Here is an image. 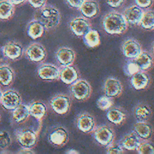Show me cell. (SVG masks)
<instances>
[{
	"mask_svg": "<svg viewBox=\"0 0 154 154\" xmlns=\"http://www.w3.org/2000/svg\"><path fill=\"white\" fill-rule=\"evenodd\" d=\"M14 5H18L24 4L27 0H9Z\"/></svg>",
	"mask_w": 154,
	"mask_h": 154,
	"instance_id": "7bdbcfd3",
	"label": "cell"
},
{
	"mask_svg": "<svg viewBox=\"0 0 154 154\" xmlns=\"http://www.w3.org/2000/svg\"><path fill=\"white\" fill-rule=\"evenodd\" d=\"M29 4L34 8L39 9L45 5L47 0H27Z\"/></svg>",
	"mask_w": 154,
	"mask_h": 154,
	"instance_id": "f35d334b",
	"label": "cell"
},
{
	"mask_svg": "<svg viewBox=\"0 0 154 154\" xmlns=\"http://www.w3.org/2000/svg\"><path fill=\"white\" fill-rule=\"evenodd\" d=\"M30 116L37 120L42 119L46 114L47 106L41 100H35L28 105Z\"/></svg>",
	"mask_w": 154,
	"mask_h": 154,
	"instance_id": "f1b7e54d",
	"label": "cell"
},
{
	"mask_svg": "<svg viewBox=\"0 0 154 154\" xmlns=\"http://www.w3.org/2000/svg\"><path fill=\"white\" fill-rule=\"evenodd\" d=\"M15 11L14 5L9 0L0 1V20H7L13 16Z\"/></svg>",
	"mask_w": 154,
	"mask_h": 154,
	"instance_id": "f546056e",
	"label": "cell"
},
{
	"mask_svg": "<svg viewBox=\"0 0 154 154\" xmlns=\"http://www.w3.org/2000/svg\"><path fill=\"white\" fill-rule=\"evenodd\" d=\"M79 78L80 74L78 70L72 65L63 66L60 69V79L66 84H71Z\"/></svg>",
	"mask_w": 154,
	"mask_h": 154,
	"instance_id": "d6986e66",
	"label": "cell"
},
{
	"mask_svg": "<svg viewBox=\"0 0 154 154\" xmlns=\"http://www.w3.org/2000/svg\"><path fill=\"white\" fill-rule=\"evenodd\" d=\"M51 109L60 115L66 114L70 110L72 100L66 94H57L54 96L49 102Z\"/></svg>",
	"mask_w": 154,
	"mask_h": 154,
	"instance_id": "52a82bcc",
	"label": "cell"
},
{
	"mask_svg": "<svg viewBox=\"0 0 154 154\" xmlns=\"http://www.w3.org/2000/svg\"><path fill=\"white\" fill-rule=\"evenodd\" d=\"M144 10L137 5H132L126 7L123 14L128 24L138 25L143 17Z\"/></svg>",
	"mask_w": 154,
	"mask_h": 154,
	"instance_id": "e0dca14e",
	"label": "cell"
},
{
	"mask_svg": "<svg viewBox=\"0 0 154 154\" xmlns=\"http://www.w3.org/2000/svg\"><path fill=\"white\" fill-rule=\"evenodd\" d=\"M140 154L154 153V146L149 140H141L140 145L136 150Z\"/></svg>",
	"mask_w": 154,
	"mask_h": 154,
	"instance_id": "e575fe53",
	"label": "cell"
},
{
	"mask_svg": "<svg viewBox=\"0 0 154 154\" xmlns=\"http://www.w3.org/2000/svg\"><path fill=\"white\" fill-rule=\"evenodd\" d=\"M141 140L134 131L125 134L120 141V144L124 149L135 150L140 145Z\"/></svg>",
	"mask_w": 154,
	"mask_h": 154,
	"instance_id": "7402d4cb",
	"label": "cell"
},
{
	"mask_svg": "<svg viewBox=\"0 0 154 154\" xmlns=\"http://www.w3.org/2000/svg\"><path fill=\"white\" fill-rule=\"evenodd\" d=\"M106 152L109 154L112 153H123L124 149L120 143H114V142L106 147Z\"/></svg>",
	"mask_w": 154,
	"mask_h": 154,
	"instance_id": "8d00e7d4",
	"label": "cell"
},
{
	"mask_svg": "<svg viewBox=\"0 0 154 154\" xmlns=\"http://www.w3.org/2000/svg\"><path fill=\"white\" fill-rule=\"evenodd\" d=\"M69 89L73 98L79 102L88 99L92 92V88L89 82L80 78L71 84Z\"/></svg>",
	"mask_w": 154,
	"mask_h": 154,
	"instance_id": "3957f363",
	"label": "cell"
},
{
	"mask_svg": "<svg viewBox=\"0 0 154 154\" xmlns=\"http://www.w3.org/2000/svg\"><path fill=\"white\" fill-rule=\"evenodd\" d=\"M96 105L97 108L102 111H107L113 106L114 100L112 97L106 95L101 96L96 100Z\"/></svg>",
	"mask_w": 154,
	"mask_h": 154,
	"instance_id": "d6a6232c",
	"label": "cell"
},
{
	"mask_svg": "<svg viewBox=\"0 0 154 154\" xmlns=\"http://www.w3.org/2000/svg\"><path fill=\"white\" fill-rule=\"evenodd\" d=\"M60 69L55 64L45 63L37 69L38 77L44 81H55L60 79Z\"/></svg>",
	"mask_w": 154,
	"mask_h": 154,
	"instance_id": "4fadbf2b",
	"label": "cell"
},
{
	"mask_svg": "<svg viewBox=\"0 0 154 154\" xmlns=\"http://www.w3.org/2000/svg\"><path fill=\"white\" fill-rule=\"evenodd\" d=\"M7 60L5 58L4 52H3V50H2V47H1L0 48V63H2V62H6Z\"/></svg>",
	"mask_w": 154,
	"mask_h": 154,
	"instance_id": "ee69618b",
	"label": "cell"
},
{
	"mask_svg": "<svg viewBox=\"0 0 154 154\" xmlns=\"http://www.w3.org/2000/svg\"><path fill=\"white\" fill-rule=\"evenodd\" d=\"M12 143L10 134L6 131L0 132V149H5L8 148Z\"/></svg>",
	"mask_w": 154,
	"mask_h": 154,
	"instance_id": "d590c367",
	"label": "cell"
},
{
	"mask_svg": "<svg viewBox=\"0 0 154 154\" xmlns=\"http://www.w3.org/2000/svg\"><path fill=\"white\" fill-rule=\"evenodd\" d=\"M85 0H66L67 5L75 9H79L82 4Z\"/></svg>",
	"mask_w": 154,
	"mask_h": 154,
	"instance_id": "ab89813d",
	"label": "cell"
},
{
	"mask_svg": "<svg viewBox=\"0 0 154 154\" xmlns=\"http://www.w3.org/2000/svg\"><path fill=\"white\" fill-rule=\"evenodd\" d=\"M122 51L125 57L129 59H135L143 50L138 40L134 38H128L123 42Z\"/></svg>",
	"mask_w": 154,
	"mask_h": 154,
	"instance_id": "5bb4252c",
	"label": "cell"
},
{
	"mask_svg": "<svg viewBox=\"0 0 154 154\" xmlns=\"http://www.w3.org/2000/svg\"><path fill=\"white\" fill-rule=\"evenodd\" d=\"M140 70L146 71L150 69L154 64L153 55L146 51H142L141 53L134 59Z\"/></svg>",
	"mask_w": 154,
	"mask_h": 154,
	"instance_id": "cb8c5ba5",
	"label": "cell"
},
{
	"mask_svg": "<svg viewBox=\"0 0 154 154\" xmlns=\"http://www.w3.org/2000/svg\"><path fill=\"white\" fill-rule=\"evenodd\" d=\"M145 29H154V10H147L144 11L139 25Z\"/></svg>",
	"mask_w": 154,
	"mask_h": 154,
	"instance_id": "1f68e13d",
	"label": "cell"
},
{
	"mask_svg": "<svg viewBox=\"0 0 154 154\" xmlns=\"http://www.w3.org/2000/svg\"><path fill=\"white\" fill-rule=\"evenodd\" d=\"M75 122L77 128L85 134L93 132L96 128V122L94 117L87 112L79 114L77 116Z\"/></svg>",
	"mask_w": 154,
	"mask_h": 154,
	"instance_id": "30bf717a",
	"label": "cell"
},
{
	"mask_svg": "<svg viewBox=\"0 0 154 154\" xmlns=\"http://www.w3.org/2000/svg\"><path fill=\"white\" fill-rule=\"evenodd\" d=\"M130 82L135 90H143L147 88L150 85V78L146 71L140 70L131 76Z\"/></svg>",
	"mask_w": 154,
	"mask_h": 154,
	"instance_id": "ac0fdd59",
	"label": "cell"
},
{
	"mask_svg": "<svg viewBox=\"0 0 154 154\" xmlns=\"http://www.w3.org/2000/svg\"><path fill=\"white\" fill-rule=\"evenodd\" d=\"M123 90V86L121 81L117 78L110 76L107 78L103 84V91L105 95L111 97L120 96Z\"/></svg>",
	"mask_w": 154,
	"mask_h": 154,
	"instance_id": "9a60e30c",
	"label": "cell"
},
{
	"mask_svg": "<svg viewBox=\"0 0 154 154\" xmlns=\"http://www.w3.org/2000/svg\"><path fill=\"white\" fill-rule=\"evenodd\" d=\"M133 131L141 140H149L153 134V128L147 121H137L133 127Z\"/></svg>",
	"mask_w": 154,
	"mask_h": 154,
	"instance_id": "44dd1931",
	"label": "cell"
},
{
	"mask_svg": "<svg viewBox=\"0 0 154 154\" xmlns=\"http://www.w3.org/2000/svg\"><path fill=\"white\" fill-rule=\"evenodd\" d=\"M1 114H0V121H1Z\"/></svg>",
	"mask_w": 154,
	"mask_h": 154,
	"instance_id": "c3c4849f",
	"label": "cell"
},
{
	"mask_svg": "<svg viewBox=\"0 0 154 154\" xmlns=\"http://www.w3.org/2000/svg\"><path fill=\"white\" fill-rule=\"evenodd\" d=\"M66 153H73V154H74V153H78L79 152L78 151L74 150V149H69L68 151L66 152Z\"/></svg>",
	"mask_w": 154,
	"mask_h": 154,
	"instance_id": "f6af8a7d",
	"label": "cell"
},
{
	"mask_svg": "<svg viewBox=\"0 0 154 154\" xmlns=\"http://www.w3.org/2000/svg\"><path fill=\"white\" fill-rule=\"evenodd\" d=\"M106 116L109 122L116 125L123 124L126 119L125 111L120 107H111L107 110Z\"/></svg>",
	"mask_w": 154,
	"mask_h": 154,
	"instance_id": "603a6c76",
	"label": "cell"
},
{
	"mask_svg": "<svg viewBox=\"0 0 154 154\" xmlns=\"http://www.w3.org/2000/svg\"><path fill=\"white\" fill-rule=\"evenodd\" d=\"M30 116L28 105L20 103L13 110L12 120L16 124H22L26 122Z\"/></svg>",
	"mask_w": 154,
	"mask_h": 154,
	"instance_id": "4316f807",
	"label": "cell"
},
{
	"mask_svg": "<svg viewBox=\"0 0 154 154\" xmlns=\"http://www.w3.org/2000/svg\"><path fill=\"white\" fill-rule=\"evenodd\" d=\"M47 140L54 147H63L69 140V131L61 125L55 126L49 130L47 134Z\"/></svg>",
	"mask_w": 154,
	"mask_h": 154,
	"instance_id": "277c9868",
	"label": "cell"
},
{
	"mask_svg": "<svg viewBox=\"0 0 154 154\" xmlns=\"http://www.w3.org/2000/svg\"><path fill=\"white\" fill-rule=\"evenodd\" d=\"M106 4L112 8H119L122 6L125 0H105Z\"/></svg>",
	"mask_w": 154,
	"mask_h": 154,
	"instance_id": "60d3db41",
	"label": "cell"
},
{
	"mask_svg": "<svg viewBox=\"0 0 154 154\" xmlns=\"http://www.w3.org/2000/svg\"><path fill=\"white\" fill-rule=\"evenodd\" d=\"M57 61L63 66L73 65L76 58L75 51L68 46L59 48L55 52Z\"/></svg>",
	"mask_w": 154,
	"mask_h": 154,
	"instance_id": "2e32d148",
	"label": "cell"
},
{
	"mask_svg": "<svg viewBox=\"0 0 154 154\" xmlns=\"http://www.w3.org/2000/svg\"><path fill=\"white\" fill-rule=\"evenodd\" d=\"M0 103L4 109L13 111L22 103L21 96L15 90H7L2 92Z\"/></svg>",
	"mask_w": 154,
	"mask_h": 154,
	"instance_id": "9c48e42d",
	"label": "cell"
},
{
	"mask_svg": "<svg viewBox=\"0 0 154 154\" xmlns=\"http://www.w3.org/2000/svg\"><path fill=\"white\" fill-rule=\"evenodd\" d=\"M135 5L142 8H149L151 7L153 3L154 0H134Z\"/></svg>",
	"mask_w": 154,
	"mask_h": 154,
	"instance_id": "74e56055",
	"label": "cell"
},
{
	"mask_svg": "<svg viewBox=\"0 0 154 154\" xmlns=\"http://www.w3.org/2000/svg\"><path fill=\"white\" fill-rule=\"evenodd\" d=\"M2 50L7 61L18 60L23 56L24 52L22 45L16 41L7 42L2 46Z\"/></svg>",
	"mask_w": 154,
	"mask_h": 154,
	"instance_id": "7c38bea8",
	"label": "cell"
},
{
	"mask_svg": "<svg viewBox=\"0 0 154 154\" xmlns=\"http://www.w3.org/2000/svg\"><path fill=\"white\" fill-rule=\"evenodd\" d=\"M152 52H153V54H154V42H153V45H152Z\"/></svg>",
	"mask_w": 154,
	"mask_h": 154,
	"instance_id": "7dc6e473",
	"label": "cell"
},
{
	"mask_svg": "<svg viewBox=\"0 0 154 154\" xmlns=\"http://www.w3.org/2000/svg\"><path fill=\"white\" fill-rule=\"evenodd\" d=\"M79 10L84 17L91 19L99 14L100 6L97 1L95 0H85Z\"/></svg>",
	"mask_w": 154,
	"mask_h": 154,
	"instance_id": "ffe728a7",
	"label": "cell"
},
{
	"mask_svg": "<svg viewBox=\"0 0 154 154\" xmlns=\"http://www.w3.org/2000/svg\"><path fill=\"white\" fill-rule=\"evenodd\" d=\"M19 153H26V154H30V153H35L34 150H32L31 148H24L22 147V149L18 152Z\"/></svg>",
	"mask_w": 154,
	"mask_h": 154,
	"instance_id": "b9f144b4",
	"label": "cell"
},
{
	"mask_svg": "<svg viewBox=\"0 0 154 154\" xmlns=\"http://www.w3.org/2000/svg\"><path fill=\"white\" fill-rule=\"evenodd\" d=\"M61 18L59 10L55 6L48 4L38 9L34 15V19L39 20L47 31L57 28L60 23Z\"/></svg>",
	"mask_w": 154,
	"mask_h": 154,
	"instance_id": "6da1fadb",
	"label": "cell"
},
{
	"mask_svg": "<svg viewBox=\"0 0 154 154\" xmlns=\"http://www.w3.org/2000/svg\"><path fill=\"white\" fill-rule=\"evenodd\" d=\"M69 28L75 35L83 36L91 29V24L87 18L78 16L70 21Z\"/></svg>",
	"mask_w": 154,
	"mask_h": 154,
	"instance_id": "8fae6325",
	"label": "cell"
},
{
	"mask_svg": "<svg viewBox=\"0 0 154 154\" xmlns=\"http://www.w3.org/2000/svg\"><path fill=\"white\" fill-rule=\"evenodd\" d=\"M93 133L94 140L103 147H106L114 142L115 132L111 126L107 125L96 126Z\"/></svg>",
	"mask_w": 154,
	"mask_h": 154,
	"instance_id": "5b68a950",
	"label": "cell"
},
{
	"mask_svg": "<svg viewBox=\"0 0 154 154\" xmlns=\"http://www.w3.org/2000/svg\"><path fill=\"white\" fill-rule=\"evenodd\" d=\"M16 138L17 143L24 148H33L38 141L37 133L32 128H20L16 131Z\"/></svg>",
	"mask_w": 154,
	"mask_h": 154,
	"instance_id": "8992f818",
	"label": "cell"
},
{
	"mask_svg": "<svg viewBox=\"0 0 154 154\" xmlns=\"http://www.w3.org/2000/svg\"><path fill=\"white\" fill-rule=\"evenodd\" d=\"M84 44L89 48H95L100 45V38L97 31L91 29L83 36Z\"/></svg>",
	"mask_w": 154,
	"mask_h": 154,
	"instance_id": "4dcf8cb0",
	"label": "cell"
},
{
	"mask_svg": "<svg viewBox=\"0 0 154 154\" xmlns=\"http://www.w3.org/2000/svg\"><path fill=\"white\" fill-rule=\"evenodd\" d=\"M123 72L125 74L129 77H131L136 72L140 70V69L134 61V59H129L126 61L123 67Z\"/></svg>",
	"mask_w": 154,
	"mask_h": 154,
	"instance_id": "836d02e7",
	"label": "cell"
},
{
	"mask_svg": "<svg viewBox=\"0 0 154 154\" xmlns=\"http://www.w3.org/2000/svg\"><path fill=\"white\" fill-rule=\"evenodd\" d=\"M25 54L28 60L35 63L43 62L47 57L46 49L38 43L29 45L25 49Z\"/></svg>",
	"mask_w": 154,
	"mask_h": 154,
	"instance_id": "ba28073f",
	"label": "cell"
},
{
	"mask_svg": "<svg viewBox=\"0 0 154 154\" xmlns=\"http://www.w3.org/2000/svg\"><path fill=\"white\" fill-rule=\"evenodd\" d=\"M2 91L1 90V88H0V100H1V96H2Z\"/></svg>",
	"mask_w": 154,
	"mask_h": 154,
	"instance_id": "bcb514c9",
	"label": "cell"
},
{
	"mask_svg": "<svg viewBox=\"0 0 154 154\" xmlns=\"http://www.w3.org/2000/svg\"><path fill=\"white\" fill-rule=\"evenodd\" d=\"M133 114L137 121H147L152 116V110L148 104L140 103L134 107Z\"/></svg>",
	"mask_w": 154,
	"mask_h": 154,
	"instance_id": "83f0119b",
	"label": "cell"
},
{
	"mask_svg": "<svg viewBox=\"0 0 154 154\" xmlns=\"http://www.w3.org/2000/svg\"><path fill=\"white\" fill-rule=\"evenodd\" d=\"M102 26L109 34H122L128 28V23L123 13L112 11L105 15L102 19Z\"/></svg>",
	"mask_w": 154,
	"mask_h": 154,
	"instance_id": "7a4b0ae2",
	"label": "cell"
},
{
	"mask_svg": "<svg viewBox=\"0 0 154 154\" xmlns=\"http://www.w3.org/2000/svg\"><path fill=\"white\" fill-rule=\"evenodd\" d=\"M15 78V73L13 69L5 64H0V85L3 87L11 85Z\"/></svg>",
	"mask_w": 154,
	"mask_h": 154,
	"instance_id": "484cf974",
	"label": "cell"
},
{
	"mask_svg": "<svg viewBox=\"0 0 154 154\" xmlns=\"http://www.w3.org/2000/svg\"><path fill=\"white\" fill-rule=\"evenodd\" d=\"M46 30L44 25L38 20L34 19L31 20L26 26L27 35L32 39H37L41 37Z\"/></svg>",
	"mask_w": 154,
	"mask_h": 154,
	"instance_id": "d4e9b609",
	"label": "cell"
}]
</instances>
